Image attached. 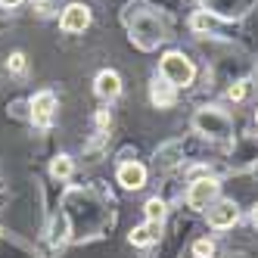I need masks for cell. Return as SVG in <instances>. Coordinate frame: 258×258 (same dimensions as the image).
Here are the masks:
<instances>
[{"mask_svg":"<svg viewBox=\"0 0 258 258\" xmlns=\"http://www.w3.org/2000/svg\"><path fill=\"white\" fill-rule=\"evenodd\" d=\"M159 75L174 87H190L193 78H196V66L190 62V56H183L180 50H168L159 62Z\"/></svg>","mask_w":258,"mask_h":258,"instance_id":"obj_1","label":"cell"},{"mask_svg":"<svg viewBox=\"0 0 258 258\" xmlns=\"http://www.w3.org/2000/svg\"><path fill=\"white\" fill-rule=\"evenodd\" d=\"M193 127H196L199 134L215 137V140H230V134H233L230 115L221 112V109H215V106H202L199 112L193 115Z\"/></svg>","mask_w":258,"mask_h":258,"instance_id":"obj_2","label":"cell"},{"mask_svg":"<svg viewBox=\"0 0 258 258\" xmlns=\"http://www.w3.org/2000/svg\"><path fill=\"white\" fill-rule=\"evenodd\" d=\"M221 196V183L215 177H196L187 190V206L196 212H209Z\"/></svg>","mask_w":258,"mask_h":258,"instance_id":"obj_3","label":"cell"},{"mask_svg":"<svg viewBox=\"0 0 258 258\" xmlns=\"http://www.w3.org/2000/svg\"><path fill=\"white\" fill-rule=\"evenodd\" d=\"M56 109H59V100L53 90H38L31 97V121L34 127H50L53 118H56Z\"/></svg>","mask_w":258,"mask_h":258,"instance_id":"obj_4","label":"cell"},{"mask_svg":"<svg viewBox=\"0 0 258 258\" xmlns=\"http://www.w3.org/2000/svg\"><path fill=\"white\" fill-rule=\"evenodd\" d=\"M236 221H239V209L230 199H218L209 209V227H215V230H227V227L236 224Z\"/></svg>","mask_w":258,"mask_h":258,"instance_id":"obj_5","label":"cell"},{"mask_svg":"<svg viewBox=\"0 0 258 258\" xmlns=\"http://www.w3.org/2000/svg\"><path fill=\"white\" fill-rule=\"evenodd\" d=\"M87 25H90V10L84 4H69L59 16V28L66 34H81Z\"/></svg>","mask_w":258,"mask_h":258,"instance_id":"obj_6","label":"cell"},{"mask_svg":"<svg viewBox=\"0 0 258 258\" xmlns=\"http://www.w3.org/2000/svg\"><path fill=\"white\" fill-rule=\"evenodd\" d=\"M94 94L103 103L118 100V94H121V75H118V72H112V69H103L100 75L94 78Z\"/></svg>","mask_w":258,"mask_h":258,"instance_id":"obj_7","label":"cell"},{"mask_svg":"<svg viewBox=\"0 0 258 258\" xmlns=\"http://www.w3.org/2000/svg\"><path fill=\"white\" fill-rule=\"evenodd\" d=\"M115 177H118V183H121L124 190H140L143 183H146V168H143L140 162H121Z\"/></svg>","mask_w":258,"mask_h":258,"instance_id":"obj_8","label":"cell"},{"mask_svg":"<svg viewBox=\"0 0 258 258\" xmlns=\"http://www.w3.org/2000/svg\"><path fill=\"white\" fill-rule=\"evenodd\" d=\"M150 100H153L156 109H168V106H174V100H177V87L168 84L162 75H156L153 84H150Z\"/></svg>","mask_w":258,"mask_h":258,"instance_id":"obj_9","label":"cell"},{"mask_svg":"<svg viewBox=\"0 0 258 258\" xmlns=\"http://www.w3.org/2000/svg\"><path fill=\"white\" fill-rule=\"evenodd\" d=\"M156 239H159V224H150V221H146V224H140V227H134L131 233H127V243L137 246V249L153 246Z\"/></svg>","mask_w":258,"mask_h":258,"instance_id":"obj_10","label":"cell"},{"mask_svg":"<svg viewBox=\"0 0 258 258\" xmlns=\"http://www.w3.org/2000/svg\"><path fill=\"white\" fill-rule=\"evenodd\" d=\"M72 171H75V162H72V156H56V159L50 162V174L56 177V180L72 177Z\"/></svg>","mask_w":258,"mask_h":258,"instance_id":"obj_11","label":"cell"},{"mask_svg":"<svg viewBox=\"0 0 258 258\" xmlns=\"http://www.w3.org/2000/svg\"><path fill=\"white\" fill-rule=\"evenodd\" d=\"M143 215H146V221H150V224H159V227H162V221H165V202H162L159 196H153V199L143 206Z\"/></svg>","mask_w":258,"mask_h":258,"instance_id":"obj_12","label":"cell"},{"mask_svg":"<svg viewBox=\"0 0 258 258\" xmlns=\"http://www.w3.org/2000/svg\"><path fill=\"white\" fill-rule=\"evenodd\" d=\"M193 255H196V258H212V255H215V243H212L209 236L196 239V243H193Z\"/></svg>","mask_w":258,"mask_h":258,"instance_id":"obj_13","label":"cell"},{"mask_svg":"<svg viewBox=\"0 0 258 258\" xmlns=\"http://www.w3.org/2000/svg\"><path fill=\"white\" fill-rule=\"evenodd\" d=\"M7 69L13 72V75H22V72H25V53H22V50L10 53V59H7Z\"/></svg>","mask_w":258,"mask_h":258,"instance_id":"obj_14","label":"cell"},{"mask_svg":"<svg viewBox=\"0 0 258 258\" xmlns=\"http://www.w3.org/2000/svg\"><path fill=\"white\" fill-rule=\"evenodd\" d=\"M209 25H212V16L209 13H196L193 19H190V28L193 31H209Z\"/></svg>","mask_w":258,"mask_h":258,"instance_id":"obj_15","label":"cell"},{"mask_svg":"<svg viewBox=\"0 0 258 258\" xmlns=\"http://www.w3.org/2000/svg\"><path fill=\"white\" fill-rule=\"evenodd\" d=\"M246 94H249V84H246V81H236V84H233V87L227 90V97H230L233 103H239V100H243Z\"/></svg>","mask_w":258,"mask_h":258,"instance_id":"obj_16","label":"cell"},{"mask_svg":"<svg viewBox=\"0 0 258 258\" xmlns=\"http://www.w3.org/2000/svg\"><path fill=\"white\" fill-rule=\"evenodd\" d=\"M22 0H0V7H7V10H13V7H19Z\"/></svg>","mask_w":258,"mask_h":258,"instance_id":"obj_17","label":"cell"},{"mask_svg":"<svg viewBox=\"0 0 258 258\" xmlns=\"http://www.w3.org/2000/svg\"><path fill=\"white\" fill-rule=\"evenodd\" d=\"M252 224H255V227H258V206H255V209H252Z\"/></svg>","mask_w":258,"mask_h":258,"instance_id":"obj_18","label":"cell"},{"mask_svg":"<svg viewBox=\"0 0 258 258\" xmlns=\"http://www.w3.org/2000/svg\"><path fill=\"white\" fill-rule=\"evenodd\" d=\"M255 124H258V109H255Z\"/></svg>","mask_w":258,"mask_h":258,"instance_id":"obj_19","label":"cell"},{"mask_svg":"<svg viewBox=\"0 0 258 258\" xmlns=\"http://www.w3.org/2000/svg\"><path fill=\"white\" fill-rule=\"evenodd\" d=\"M0 233H4V230H0Z\"/></svg>","mask_w":258,"mask_h":258,"instance_id":"obj_20","label":"cell"}]
</instances>
